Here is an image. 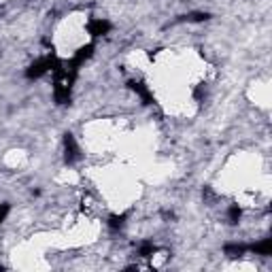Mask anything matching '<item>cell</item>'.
Wrapping results in <instances>:
<instances>
[{
  "label": "cell",
  "mask_w": 272,
  "mask_h": 272,
  "mask_svg": "<svg viewBox=\"0 0 272 272\" xmlns=\"http://www.w3.org/2000/svg\"><path fill=\"white\" fill-rule=\"evenodd\" d=\"M6 215H9V204H0V224L4 221Z\"/></svg>",
  "instance_id": "7"
},
{
  "label": "cell",
  "mask_w": 272,
  "mask_h": 272,
  "mask_svg": "<svg viewBox=\"0 0 272 272\" xmlns=\"http://www.w3.org/2000/svg\"><path fill=\"white\" fill-rule=\"evenodd\" d=\"M55 66V60L53 58H43V60H39V62H34L30 68L26 70V75L30 77V79H39V77H43L45 73H49Z\"/></svg>",
  "instance_id": "1"
},
{
  "label": "cell",
  "mask_w": 272,
  "mask_h": 272,
  "mask_svg": "<svg viewBox=\"0 0 272 272\" xmlns=\"http://www.w3.org/2000/svg\"><path fill=\"white\" fill-rule=\"evenodd\" d=\"M126 224V215H113V217L109 219V227L111 230H121Z\"/></svg>",
  "instance_id": "4"
},
{
  "label": "cell",
  "mask_w": 272,
  "mask_h": 272,
  "mask_svg": "<svg viewBox=\"0 0 272 272\" xmlns=\"http://www.w3.org/2000/svg\"><path fill=\"white\" fill-rule=\"evenodd\" d=\"M206 17H209L206 13H191V15H189L187 19H189V21H204Z\"/></svg>",
  "instance_id": "6"
},
{
  "label": "cell",
  "mask_w": 272,
  "mask_h": 272,
  "mask_svg": "<svg viewBox=\"0 0 272 272\" xmlns=\"http://www.w3.org/2000/svg\"><path fill=\"white\" fill-rule=\"evenodd\" d=\"M227 217H230L232 224H236V221L240 219V206H238V204H232L230 211H227Z\"/></svg>",
  "instance_id": "5"
},
{
  "label": "cell",
  "mask_w": 272,
  "mask_h": 272,
  "mask_svg": "<svg viewBox=\"0 0 272 272\" xmlns=\"http://www.w3.org/2000/svg\"><path fill=\"white\" fill-rule=\"evenodd\" d=\"M64 145H66V162L73 164L77 157H79V147L73 138V134H66V138H64Z\"/></svg>",
  "instance_id": "3"
},
{
  "label": "cell",
  "mask_w": 272,
  "mask_h": 272,
  "mask_svg": "<svg viewBox=\"0 0 272 272\" xmlns=\"http://www.w3.org/2000/svg\"><path fill=\"white\" fill-rule=\"evenodd\" d=\"M109 30H111V24L104 19H91L88 24V32L91 37H102V34H106Z\"/></svg>",
  "instance_id": "2"
}]
</instances>
